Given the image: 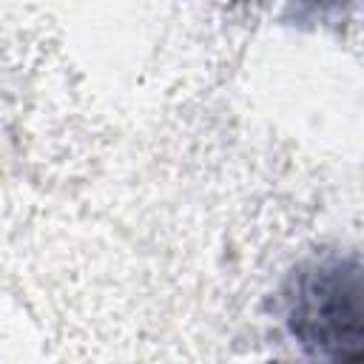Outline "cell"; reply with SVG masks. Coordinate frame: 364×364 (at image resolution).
Masks as SVG:
<instances>
[{"instance_id": "cell-1", "label": "cell", "mask_w": 364, "mask_h": 364, "mask_svg": "<svg viewBox=\"0 0 364 364\" xmlns=\"http://www.w3.org/2000/svg\"><path fill=\"white\" fill-rule=\"evenodd\" d=\"M284 321L316 364H361L358 253H330L299 264L284 287Z\"/></svg>"}]
</instances>
